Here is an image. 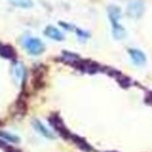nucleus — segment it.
<instances>
[{
	"label": "nucleus",
	"mask_w": 152,
	"mask_h": 152,
	"mask_svg": "<svg viewBox=\"0 0 152 152\" xmlns=\"http://www.w3.org/2000/svg\"><path fill=\"white\" fill-rule=\"evenodd\" d=\"M45 34L49 39H53V40H56V41L64 40V35L62 34V32H60L54 26H47L46 29H45Z\"/></svg>",
	"instance_id": "10"
},
{
	"label": "nucleus",
	"mask_w": 152,
	"mask_h": 152,
	"mask_svg": "<svg viewBox=\"0 0 152 152\" xmlns=\"http://www.w3.org/2000/svg\"><path fill=\"white\" fill-rule=\"evenodd\" d=\"M108 14H109V19L111 21L113 25V35L116 40H122L125 38L126 32L123 28V26L119 23V19H121V8L111 5L108 7Z\"/></svg>",
	"instance_id": "1"
},
{
	"label": "nucleus",
	"mask_w": 152,
	"mask_h": 152,
	"mask_svg": "<svg viewBox=\"0 0 152 152\" xmlns=\"http://www.w3.org/2000/svg\"><path fill=\"white\" fill-rule=\"evenodd\" d=\"M128 52H129V55H130L131 60H132L133 64L139 66V67L145 64V62H146V56H145V54H144L142 50L136 49V48H130Z\"/></svg>",
	"instance_id": "7"
},
{
	"label": "nucleus",
	"mask_w": 152,
	"mask_h": 152,
	"mask_svg": "<svg viewBox=\"0 0 152 152\" xmlns=\"http://www.w3.org/2000/svg\"><path fill=\"white\" fill-rule=\"evenodd\" d=\"M48 121H49V124L54 128V130H55L61 137H63L64 139H69V138H70L72 133L69 132V130L66 128V125H64L62 118H61L57 114L50 115L49 118H48Z\"/></svg>",
	"instance_id": "2"
},
{
	"label": "nucleus",
	"mask_w": 152,
	"mask_h": 152,
	"mask_svg": "<svg viewBox=\"0 0 152 152\" xmlns=\"http://www.w3.org/2000/svg\"><path fill=\"white\" fill-rule=\"evenodd\" d=\"M14 111L18 115H25L27 113V101L23 94L19 96V98L17 99L15 104H14Z\"/></svg>",
	"instance_id": "11"
},
{
	"label": "nucleus",
	"mask_w": 152,
	"mask_h": 152,
	"mask_svg": "<svg viewBox=\"0 0 152 152\" xmlns=\"http://www.w3.org/2000/svg\"><path fill=\"white\" fill-rule=\"evenodd\" d=\"M23 47L31 55H40L45 52V45L38 38H26L23 41Z\"/></svg>",
	"instance_id": "4"
},
{
	"label": "nucleus",
	"mask_w": 152,
	"mask_h": 152,
	"mask_svg": "<svg viewBox=\"0 0 152 152\" xmlns=\"http://www.w3.org/2000/svg\"><path fill=\"white\" fill-rule=\"evenodd\" d=\"M32 124H33V128H34L41 136H43L45 138H47V139H54V138H55L54 133L52 132L48 128H46L40 121H38V119H33V121H32Z\"/></svg>",
	"instance_id": "8"
},
{
	"label": "nucleus",
	"mask_w": 152,
	"mask_h": 152,
	"mask_svg": "<svg viewBox=\"0 0 152 152\" xmlns=\"http://www.w3.org/2000/svg\"><path fill=\"white\" fill-rule=\"evenodd\" d=\"M0 55L5 58H14L15 50L10 45H0Z\"/></svg>",
	"instance_id": "12"
},
{
	"label": "nucleus",
	"mask_w": 152,
	"mask_h": 152,
	"mask_svg": "<svg viewBox=\"0 0 152 152\" xmlns=\"http://www.w3.org/2000/svg\"><path fill=\"white\" fill-rule=\"evenodd\" d=\"M0 137H4L5 139H7V140H10V142H12V143H19L20 142L18 136L11 134V133L6 132V131H0Z\"/></svg>",
	"instance_id": "16"
},
{
	"label": "nucleus",
	"mask_w": 152,
	"mask_h": 152,
	"mask_svg": "<svg viewBox=\"0 0 152 152\" xmlns=\"http://www.w3.org/2000/svg\"><path fill=\"white\" fill-rule=\"evenodd\" d=\"M116 78H117L118 83H119V84H121L123 88H128V87H130V84H131L130 78H129V77H126V76L122 75L121 73L116 76Z\"/></svg>",
	"instance_id": "15"
},
{
	"label": "nucleus",
	"mask_w": 152,
	"mask_h": 152,
	"mask_svg": "<svg viewBox=\"0 0 152 152\" xmlns=\"http://www.w3.org/2000/svg\"><path fill=\"white\" fill-rule=\"evenodd\" d=\"M74 67L84 73H89V74H94L99 70V66L97 63L93 62V61H86V60H80Z\"/></svg>",
	"instance_id": "6"
},
{
	"label": "nucleus",
	"mask_w": 152,
	"mask_h": 152,
	"mask_svg": "<svg viewBox=\"0 0 152 152\" xmlns=\"http://www.w3.org/2000/svg\"><path fill=\"white\" fill-rule=\"evenodd\" d=\"M144 8H145V6H144V2L142 0H131L128 4L126 13L129 14V17L138 19V18H140L143 15Z\"/></svg>",
	"instance_id": "5"
},
{
	"label": "nucleus",
	"mask_w": 152,
	"mask_h": 152,
	"mask_svg": "<svg viewBox=\"0 0 152 152\" xmlns=\"http://www.w3.org/2000/svg\"><path fill=\"white\" fill-rule=\"evenodd\" d=\"M47 73V67L43 64H39L33 69L32 77V87L35 90H40L45 87V76Z\"/></svg>",
	"instance_id": "3"
},
{
	"label": "nucleus",
	"mask_w": 152,
	"mask_h": 152,
	"mask_svg": "<svg viewBox=\"0 0 152 152\" xmlns=\"http://www.w3.org/2000/svg\"><path fill=\"white\" fill-rule=\"evenodd\" d=\"M13 76L17 80V82L20 83L21 81H23V76H25V68L21 63H15L13 67Z\"/></svg>",
	"instance_id": "13"
},
{
	"label": "nucleus",
	"mask_w": 152,
	"mask_h": 152,
	"mask_svg": "<svg viewBox=\"0 0 152 152\" xmlns=\"http://www.w3.org/2000/svg\"><path fill=\"white\" fill-rule=\"evenodd\" d=\"M10 2L13 6H17L20 8H31L33 6L32 0H10Z\"/></svg>",
	"instance_id": "14"
},
{
	"label": "nucleus",
	"mask_w": 152,
	"mask_h": 152,
	"mask_svg": "<svg viewBox=\"0 0 152 152\" xmlns=\"http://www.w3.org/2000/svg\"><path fill=\"white\" fill-rule=\"evenodd\" d=\"M70 139L74 142V144H75L76 146H77L78 149H81L82 151L93 152V148L90 146V144H89L84 138H82V137H80V136H76V134H72V136H70Z\"/></svg>",
	"instance_id": "9"
},
{
	"label": "nucleus",
	"mask_w": 152,
	"mask_h": 152,
	"mask_svg": "<svg viewBox=\"0 0 152 152\" xmlns=\"http://www.w3.org/2000/svg\"><path fill=\"white\" fill-rule=\"evenodd\" d=\"M7 146H8V145H7V144H6L4 140H1V139H0V149H4V150H5Z\"/></svg>",
	"instance_id": "18"
},
{
	"label": "nucleus",
	"mask_w": 152,
	"mask_h": 152,
	"mask_svg": "<svg viewBox=\"0 0 152 152\" xmlns=\"http://www.w3.org/2000/svg\"><path fill=\"white\" fill-rule=\"evenodd\" d=\"M5 152H21L19 149H17V148H14V146H7L6 149H5Z\"/></svg>",
	"instance_id": "17"
},
{
	"label": "nucleus",
	"mask_w": 152,
	"mask_h": 152,
	"mask_svg": "<svg viewBox=\"0 0 152 152\" xmlns=\"http://www.w3.org/2000/svg\"><path fill=\"white\" fill-rule=\"evenodd\" d=\"M110 152H115V151H110Z\"/></svg>",
	"instance_id": "19"
}]
</instances>
